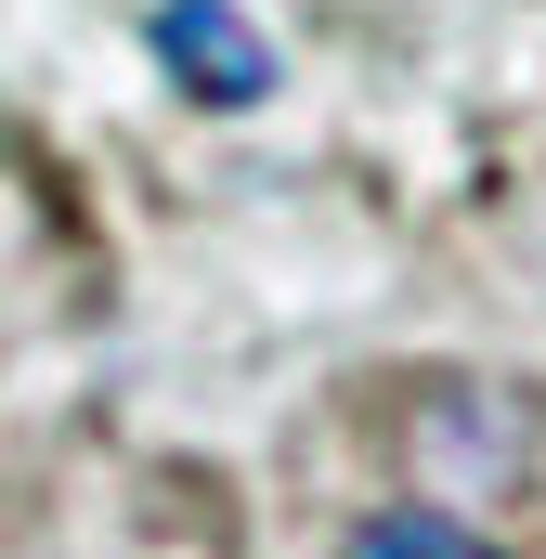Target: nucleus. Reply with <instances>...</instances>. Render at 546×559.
Returning a JSON list of instances; mask_svg holds the SVG:
<instances>
[{
    "label": "nucleus",
    "mask_w": 546,
    "mask_h": 559,
    "mask_svg": "<svg viewBox=\"0 0 546 559\" xmlns=\"http://www.w3.org/2000/svg\"><path fill=\"white\" fill-rule=\"evenodd\" d=\"M339 559H495L468 521H442V508H391V521H365Z\"/></svg>",
    "instance_id": "obj_2"
},
{
    "label": "nucleus",
    "mask_w": 546,
    "mask_h": 559,
    "mask_svg": "<svg viewBox=\"0 0 546 559\" xmlns=\"http://www.w3.org/2000/svg\"><path fill=\"white\" fill-rule=\"evenodd\" d=\"M156 66H169L195 105H261L273 92V39L235 0H156Z\"/></svg>",
    "instance_id": "obj_1"
}]
</instances>
